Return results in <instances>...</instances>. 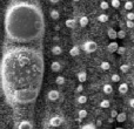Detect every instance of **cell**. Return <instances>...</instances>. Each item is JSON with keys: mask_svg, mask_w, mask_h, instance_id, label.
<instances>
[{"mask_svg": "<svg viewBox=\"0 0 134 129\" xmlns=\"http://www.w3.org/2000/svg\"><path fill=\"white\" fill-rule=\"evenodd\" d=\"M44 55L33 46H9L0 62V82L7 102L12 106L33 103L44 80Z\"/></svg>", "mask_w": 134, "mask_h": 129, "instance_id": "cell-1", "label": "cell"}, {"mask_svg": "<svg viewBox=\"0 0 134 129\" xmlns=\"http://www.w3.org/2000/svg\"><path fill=\"white\" fill-rule=\"evenodd\" d=\"M6 38L19 45L33 44L44 38L45 16L41 7L31 1H13L5 12Z\"/></svg>", "mask_w": 134, "mask_h": 129, "instance_id": "cell-2", "label": "cell"}, {"mask_svg": "<svg viewBox=\"0 0 134 129\" xmlns=\"http://www.w3.org/2000/svg\"><path fill=\"white\" fill-rule=\"evenodd\" d=\"M82 49L86 52V53H93L98 49V44L93 40H88V41L83 42L82 45Z\"/></svg>", "mask_w": 134, "mask_h": 129, "instance_id": "cell-3", "label": "cell"}, {"mask_svg": "<svg viewBox=\"0 0 134 129\" xmlns=\"http://www.w3.org/2000/svg\"><path fill=\"white\" fill-rule=\"evenodd\" d=\"M63 122H64L63 118H60V116H53L49 120V126L51 127H59V126H61Z\"/></svg>", "mask_w": 134, "mask_h": 129, "instance_id": "cell-4", "label": "cell"}, {"mask_svg": "<svg viewBox=\"0 0 134 129\" xmlns=\"http://www.w3.org/2000/svg\"><path fill=\"white\" fill-rule=\"evenodd\" d=\"M47 97H48L51 101H57V100L60 97V93H59L58 90H55V89L49 90L48 94H47Z\"/></svg>", "mask_w": 134, "mask_h": 129, "instance_id": "cell-5", "label": "cell"}, {"mask_svg": "<svg viewBox=\"0 0 134 129\" xmlns=\"http://www.w3.org/2000/svg\"><path fill=\"white\" fill-rule=\"evenodd\" d=\"M119 47L120 46H119L115 41H112L107 45V52H108V53H115V52H118Z\"/></svg>", "mask_w": 134, "mask_h": 129, "instance_id": "cell-6", "label": "cell"}, {"mask_svg": "<svg viewBox=\"0 0 134 129\" xmlns=\"http://www.w3.org/2000/svg\"><path fill=\"white\" fill-rule=\"evenodd\" d=\"M32 123L30 122V121H27V120H24V121H21L20 123H19V126H18V129H32Z\"/></svg>", "mask_w": 134, "mask_h": 129, "instance_id": "cell-7", "label": "cell"}, {"mask_svg": "<svg viewBox=\"0 0 134 129\" xmlns=\"http://www.w3.org/2000/svg\"><path fill=\"white\" fill-rule=\"evenodd\" d=\"M107 35H108L109 39L115 40L116 38H118V32H116V31L114 30V28L109 27V28H107Z\"/></svg>", "mask_w": 134, "mask_h": 129, "instance_id": "cell-8", "label": "cell"}, {"mask_svg": "<svg viewBox=\"0 0 134 129\" xmlns=\"http://www.w3.org/2000/svg\"><path fill=\"white\" fill-rule=\"evenodd\" d=\"M76 78H78V80H79V82L80 83H83L86 80H87V73L86 72H79L78 74H76Z\"/></svg>", "mask_w": 134, "mask_h": 129, "instance_id": "cell-9", "label": "cell"}, {"mask_svg": "<svg viewBox=\"0 0 134 129\" xmlns=\"http://www.w3.org/2000/svg\"><path fill=\"white\" fill-rule=\"evenodd\" d=\"M118 90H119V93H120V94H126V93L128 92V85L126 82H121L120 85H119Z\"/></svg>", "mask_w": 134, "mask_h": 129, "instance_id": "cell-10", "label": "cell"}, {"mask_svg": "<svg viewBox=\"0 0 134 129\" xmlns=\"http://www.w3.org/2000/svg\"><path fill=\"white\" fill-rule=\"evenodd\" d=\"M88 22H90V19L86 15H82L79 18V25H80L81 27H86V26L88 25Z\"/></svg>", "mask_w": 134, "mask_h": 129, "instance_id": "cell-11", "label": "cell"}, {"mask_svg": "<svg viewBox=\"0 0 134 129\" xmlns=\"http://www.w3.org/2000/svg\"><path fill=\"white\" fill-rule=\"evenodd\" d=\"M80 54V47L79 46H73L69 49V55L71 56H78Z\"/></svg>", "mask_w": 134, "mask_h": 129, "instance_id": "cell-12", "label": "cell"}, {"mask_svg": "<svg viewBox=\"0 0 134 129\" xmlns=\"http://www.w3.org/2000/svg\"><path fill=\"white\" fill-rule=\"evenodd\" d=\"M102 92H104L105 94H112V93H113V86L109 85V83L104 85V87H102Z\"/></svg>", "mask_w": 134, "mask_h": 129, "instance_id": "cell-13", "label": "cell"}, {"mask_svg": "<svg viewBox=\"0 0 134 129\" xmlns=\"http://www.w3.org/2000/svg\"><path fill=\"white\" fill-rule=\"evenodd\" d=\"M65 25H66V27H68V28H74L76 25V21H75V19H67L65 21Z\"/></svg>", "mask_w": 134, "mask_h": 129, "instance_id": "cell-14", "label": "cell"}, {"mask_svg": "<svg viewBox=\"0 0 134 129\" xmlns=\"http://www.w3.org/2000/svg\"><path fill=\"white\" fill-rule=\"evenodd\" d=\"M51 69L53 72H59L61 69V64L60 62H58V61H54V62L51 63Z\"/></svg>", "mask_w": 134, "mask_h": 129, "instance_id": "cell-15", "label": "cell"}, {"mask_svg": "<svg viewBox=\"0 0 134 129\" xmlns=\"http://www.w3.org/2000/svg\"><path fill=\"white\" fill-rule=\"evenodd\" d=\"M52 53H53L54 55H60V54L63 53V49H61V47H60V46L55 45V46L52 47Z\"/></svg>", "mask_w": 134, "mask_h": 129, "instance_id": "cell-16", "label": "cell"}, {"mask_svg": "<svg viewBox=\"0 0 134 129\" xmlns=\"http://www.w3.org/2000/svg\"><path fill=\"white\" fill-rule=\"evenodd\" d=\"M126 119H127V114L126 113H119V115L116 116V122H125Z\"/></svg>", "mask_w": 134, "mask_h": 129, "instance_id": "cell-17", "label": "cell"}, {"mask_svg": "<svg viewBox=\"0 0 134 129\" xmlns=\"http://www.w3.org/2000/svg\"><path fill=\"white\" fill-rule=\"evenodd\" d=\"M133 6H134V4H133V1H125V4H124V8L126 9V11H128V12H132V9H133Z\"/></svg>", "mask_w": 134, "mask_h": 129, "instance_id": "cell-18", "label": "cell"}, {"mask_svg": "<svg viewBox=\"0 0 134 129\" xmlns=\"http://www.w3.org/2000/svg\"><path fill=\"white\" fill-rule=\"evenodd\" d=\"M51 18L53 19V20H58V19L60 18V13H59L58 9H52L51 11Z\"/></svg>", "mask_w": 134, "mask_h": 129, "instance_id": "cell-19", "label": "cell"}, {"mask_svg": "<svg viewBox=\"0 0 134 129\" xmlns=\"http://www.w3.org/2000/svg\"><path fill=\"white\" fill-rule=\"evenodd\" d=\"M109 19V16L107 15V14H100V15H98V20L100 21V22H107Z\"/></svg>", "mask_w": 134, "mask_h": 129, "instance_id": "cell-20", "label": "cell"}, {"mask_svg": "<svg viewBox=\"0 0 134 129\" xmlns=\"http://www.w3.org/2000/svg\"><path fill=\"white\" fill-rule=\"evenodd\" d=\"M76 102H78L79 104H83L87 102V96H85V95H79L78 99H76Z\"/></svg>", "mask_w": 134, "mask_h": 129, "instance_id": "cell-21", "label": "cell"}, {"mask_svg": "<svg viewBox=\"0 0 134 129\" xmlns=\"http://www.w3.org/2000/svg\"><path fill=\"white\" fill-rule=\"evenodd\" d=\"M100 68H101L102 71H108V69L111 68V63L107 62V61H102V62L100 63Z\"/></svg>", "mask_w": 134, "mask_h": 129, "instance_id": "cell-22", "label": "cell"}, {"mask_svg": "<svg viewBox=\"0 0 134 129\" xmlns=\"http://www.w3.org/2000/svg\"><path fill=\"white\" fill-rule=\"evenodd\" d=\"M78 115H79V119L83 120V119L88 115V113H87V110H86V109H80V110L78 112Z\"/></svg>", "mask_w": 134, "mask_h": 129, "instance_id": "cell-23", "label": "cell"}, {"mask_svg": "<svg viewBox=\"0 0 134 129\" xmlns=\"http://www.w3.org/2000/svg\"><path fill=\"white\" fill-rule=\"evenodd\" d=\"M55 83L57 85H59V86L64 85V83H65V78H64L63 75H58L57 76V79H55Z\"/></svg>", "mask_w": 134, "mask_h": 129, "instance_id": "cell-24", "label": "cell"}, {"mask_svg": "<svg viewBox=\"0 0 134 129\" xmlns=\"http://www.w3.org/2000/svg\"><path fill=\"white\" fill-rule=\"evenodd\" d=\"M130 68H131V66L128 63H124L120 66V71L122 72V73H127V72L130 71Z\"/></svg>", "mask_w": 134, "mask_h": 129, "instance_id": "cell-25", "label": "cell"}, {"mask_svg": "<svg viewBox=\"0 0 134 129\" xmlns=\"http://www.w3.org/2000/svg\"><path fill=\"white\" fill-rule=\"evenodd\" d=\"M109 106H111V102H109L108 100H102V101L100 102V107H101V108H109Z\"/></svg>", "mask_w": 134, "mask_h": 129, "instance_id": "cell-26", "label": "cell"}, {"mask_svg": "<svg viewBox=\"0 0 134 129\" xmlns=\"http://www.w3.org/2000/svg\"><path fill=\"white\" fill-rule=\"evenodd\" d=\"M111 80H112V82H120V75H119V74H116V73L112 74Z\"/></svg>", "mask_w": 134, "mask_h": 129, "instance_id": "cell-27", "label": "cell"}, {"mask_svg": "<svg viewBox=\"0 0 134 129\" xmlns=\"http://www.w3.org/2000/svg\"><path fill=\"white\" fill-rule=\"evenodd\" d=\"M111 5H112V7H114V8H119V7L121 6V1L120 0H112Z\"/></svg>", "mask_w": 134, "mask_h": 129, "instance_id": "cell-28", "label": "cell"}, {"mask_svg": "<svg viewBox=\"0 0 134 129\" xmlns=\"http://www.w3.org/2000/svg\"><path fill=\"white\" fill-rule=\"evenodd\" d=\"M118 38H119V39H125V38H126V31L125 30L118 31Z\"/></svg>", "mask_w": 134, "mask_h": 129, "instance_id": "cell-29", "label": "cell"}, {"mask_svg": "<svg viewBox=\"0 0 134 129\" xmlns=\"http://www.w3.org/2000/svg\"><path fill=\"white\" fill-rule=\"evenodd\" d=\"M100 8L101 9H108L109 8V4L107 1H101L100 2Z\"/></svg>", "mask_w": 134, "mask_h": 129, "instance_id": "cell-30", "label": "cell"}, {"mask_svg": "<svg viewBox=\"0 0 134 129\" xmlns=\"http://www.w3.org/2000/svg\"><path fill=\"white\" fill-rule=\"evenodd\" d=\"M126 20L134 21V12H128V13L126 14Z\"/></svg>", "mask_w": 134, "mask_h": 129, "instance_id": "cell-31", "label": "cell"}, {"mask_svg": "<svg viewBox=\"0 0 134 129\" xmlns=\"http://www.w3.org/2000/svg\"><path fill=\"white\" fill-rule=\"evenodd\" d=\"M80 129H97V127H95L94 125H92V123H88V125L82 126Z\"/></svg>", "mask_w": 134, "mask_h": 129, "instance_id": "cell-32", "label": "cell"}, {"mask_svg": "<svg viewBox=\"0 0 134 129\" xmlns=\"http://www.w3.org/2000/svg\"><path fill=\"white\" fill-rule=\"evenodd\" d=\"M126 27H127V28H133L134 27V21L126 20Z\"/></svg>", "mask_w": 134, "mask_h": 129, "instance_id": "cell-33", "label": "cell"}, {"mask_svg": "<svg viewBox=\"0 0 134 129\" xmlns=\"http://www.w3.org/2000/svg\"><path fill=\"white\" fill-rule=\"evenodd\" d=\"M125 52H126V47H119V48H118V52H116V53L120 54V55H122Z\"/></svg>", "mask_w": 134, "mask_h": 129, "instance_id": "cell-34", "label": "cell"}, {"mask_svg": "<svg viewBox=\"0 0 134 129\" xmlns=\"http://www.w3.org/2000/svg\"><path fill=\"white\" fill-rule=\"evenodd\" d=\"M118 115H119V113L115 110V109H113V110L111 112V118L112 119H116V116H118Z\"/></svg>", "mask_w": 134, "mask_h": 129, "instance_id": "cell-35", "label": "cell"}, {"mask_svg": "<svg viewBox=\"0 0 134 129\" xmlns=\"http://www.w3.org/2000/svg\"><path fill=\"white\" fill-rule=\"evenodd\" d=\"M82 90H83V86H82V85H79L78 87H76L75 92H76V93H78V94H79V93H81V92H82Z\"/></svg>", "mask_w": 134, "mask_h": 129, "instance_id": "cell-36", "label": "cell"}, {"mask_svg": "<svg viewBox=\"0 0 134 129\" xmlns=\"http://www.w3.org/2000/svg\"><path fill=\"white\" fill-rule=\"evenodd\" d=\"M128 103H130V107H131V108H134V97H132V99L128 101Z\"/></svg>", "mask_w": 134, "mask_h": 129, "instance_id": "cell-37", "label": "cell"}, {"mask_svg": "<svg viewBox=\"0 0 134 129\" xmlns=\"http://www.w3.org/2000/svg\"><path fill=\"white\" fill-rule=\"evenodd\" d=\"M101 123H102L101 120H98V121H97V126H98V127H99V126H101Z\"/></svg>", "mask_w": 134, "mask_h": 129, "instance_id": "cell-38", "label": "cell"}, {"mask_svg": "<svg viewBox=\"0 0 134 129\" xmlns=\"http://www.w3.org/2000/svg\"><path fill=\"white\" fill-rule=\"evenodd\" d=\"M52 4H57V2H59V0H51Z\"/></svg>", "mask_w": 134, "mask_h": 129, "instance_id": "cell-39", "label": "cell"}, {"mask_svg": "<svg viewBox=\"0 0 134 129\" xmlns=\"http://www.w3.org/2000/svg\"><path fill=\"white\" fill-rule=\"evenodd\" d=\"M113 121H114V119H112V118H109V119H108V122H109V123H112Z\"/></svg>", "mask_w": 134, "mask_h": 129, "instance_id": "cell-40", "label": "cell"}, {"mask_svg": "<svg viewBox=\"0 0 134 129\" xmlns=\"http://www.w3.org/2000/svg\"><path fill=\"white\" fill-rule=\"evenodd\" d=\"M81 121H82V120H81V119H79V118H78V119H76V122H79V123H80V122H81Z\"/></svg>", "mask_w": 134, "mask_h": 129, "instance_id": "cell-41", "label": "cell"}, {"mask_svg": "<svg viewBox=\"0 0 134 129\" xmlns=\"http://www.w3.org/2000/svg\"><path fill=\"white\" fill-rule=\"evenodd\" d=\"M115 129H124V128H121V127H116Z\"/></svg>", "mask_w": 134, "mask_h": 129, "instance_id": "cell-42", "label": "cell"}, {"mask_svg": "<svg viewBox=\"0 0 134 129\" xmlns=\"http://www.w3.org/2000/svg\"><path fill=\"white\" fill-rule=\"evenodd\" d=\"M133 86H134V80H133Z\"/></svg>", "mask_w": 134, "mask_h": 129, "instance_id": "cell-43", "label": "cell"}, {"mask_svg": "<svg viewBox=\"0 0 134 129\" xmlns=\"http://www.w3.org/2000/svg\"><path fill=\"white\" fill-rule=\"evenodd\" d=\"M133 52H134V47H133Z\"/></svg>", "mask_w": 134, "mask_h": 129, "instance_id": "cell-44", "label": "cell"}, {"mask_svg": "<svg viewBox=\"0 0 134 129\" xmlns=\"http://www.w3.org/2000/svg\"><path fill=\"white\" fill-rule=\"evenodd\" d=\"M133 129H134V127H133Z\"/></svg>", "mask_w": 134, "mask_h": 129, "instance_id": "cell-45", "label": "cell"}]
</instances>
